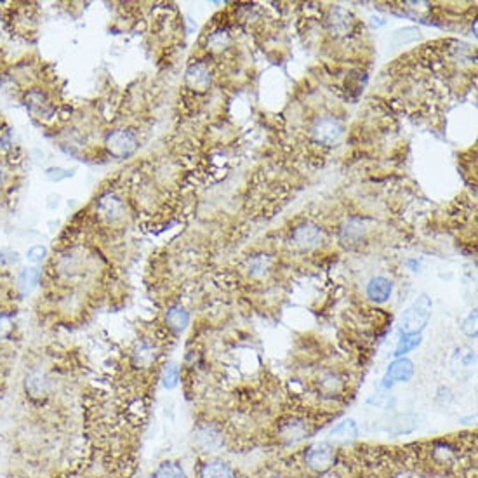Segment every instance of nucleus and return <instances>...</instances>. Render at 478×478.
Wrapping results in <instances>:
<instances>
[{
    "instance_id": "nucleus-1",
    "label": "nucleus",
    "mask_w": 478,
    "mask_h": 478,
    "mask_svg": "<svg viewBox=\"0 0 478 478\" xmlns=\"http://www.w3.org/2000/svg\"><path fill=\"white\" fill-rule=\"evenodd\" d=\"M431 315V301L428 296H421L407 308L402 317V330L403 334H421V330L426 327Z\"/></svg>"
},
{
    "instance_id": "nucleus-2",
    "label": "nucleus",
    "mask_w": 478,
    "mask_h": 478,
    "mask_svg": "<svg viewBox=\"0 0 478 478\" xmlns=\"http://www.w3.org/2000/svg\"><path fill=\"white\" fill-rule=\"evenodd\" d=\"M23 386L26 396L30 400H33V402L47 400L49 396H51L52 388H54L51 376L45 371H42V369H33V371L28 372V374L24 376Z\"/></svg>"
},
{
    "instance_id": "nucleus-3",
    "label": "nucleus",
    "mask_w": 478,
    "mask_h": 478,
    "mask_svg": "<svg viewBox=\"0 0 478 478\" xmlns=\"http://www.w3.org/2000/svg\"><path fill=\"white\" fill-rule=\"evenodd\" d=\"M107 150L117 159H129L131 155H134L136 150H138L139 143L136 138L134 132L125 131V129H118V131L110 132L107 136Z\"/></svg>"
},
{
    "instance_id": "nucleus-4",
    "label": "nucleus",
    "mask_w": 478,
    "mask_h": 478,
    "mask_svg": "<svg viewBox=\"0 0 478 478\" xmlns=\"http://www.w3.org/2000/svg\"><path fill=\"white\" fill-rule=\"evenodd\" d=\"M334 463H336V452H334L332 445L325 444V442H320V444L314 445L307 452L308 468L317 473H323L327 470H330L334 466Z\"/></svg>"
},
{
    "instance_id": "nucleus-5",
    "label": "nucleus",
    "mask_w": 478,
    "mask_h": 478,
    "mask_svg": "<svg viewBox=\"0 0 478 478\" xmlns=\"http://www.w3.org/2000/svg\"><path fill=\"white\" fill-rule=\"evenodd\" d=\"M291 242H293L298 249H301V251H311V249L318 247L323 242V231L317 224H301V226H298L296 230L293 231Z\"/></svg>"
},
{
    "instance_id": "nucleus-6",
    "label": "nucleus",
    "mask_w": 478,
    "mask_h": 478,
    "mask_svg": "<svg viewBox=\"0 0 478 478\" xmlns=\"http://www.w3.org/2000/svg\"><path fill=\"white\" fill-rule=\"evenodd\" d=\"M157 358H159V348H157V344L153 341L148 339L138 341L131 353V362L136 369L153 367Z\"/></svg>"
},
{
    "instance_id": "nucleus-7",
    "label": "nucleus",
    "mask_w": 478,
    "mask_h": 478,
    "mask_svg": "<svg viewBox=\"0 0 478 478\" xmlns=\"http://www.w3.org/2000/svg\"><path fill=\"white\" fill-rule=\"evenodd\" d=\"M314 138L322 145H336L343 138V125L336 118H322L315 124Z\"/></svg>"
},
{
    "instance_id": "nucleus-8",
    "label": "nucleus",
    "mask_w": 478,
    "mask_h": 478,
    "mask_svg": "<svg viewBox=\"0 0 478 478\" xmlns=\"http://www.w3.org/2000/svg\"><path fill=\"white\" fill-rule=\"evenodd\" d=\"M210 70L206 63H193L188 66L185 73V82L190 89L196 91V93H203L209 89L210 86Z\"/></svg>"
},
{
    "instance_id": "nucleus-9",
    "label": "nucleus",
    "mask_w": 478,
    "mask_h": 478,
    "mask_svg": "<svg viewBox=\"0 0 478 478\" xmlns=\"http://www.w3.org/2000/svg\"><path fill=\"white\" fill-rule=\"evenodd\" d=\"M414 376V364L409 358H399L390 365L388 372H386L385 379H383V386L385 388H392L395 383H406Z\"/></svg>"
},
{
    "instance_id": "nucleus-10",
    "label": "nucleus",
    "mask_w": 478,
    "mask_h": 478,
    "mask_svg": "<svg viewBox=\"0 0 478 478\" xmlns=\"http://www.w3.org/2000/svg\"><path fill=\"white\" fill-rule=\"evenodd\" d=\"M193 442L202 452H214L223 445V437L214 426H200L195 430Z\"/></svg>"
},
{
    "instance_id": "nucleus-11",
    "label": "nucleus",
    "mask_w": 478,
    "mask_h": 478,
    "mask_svg": "<svg viewBox=\"0 0 478 478\" xmlns=\"http://www.w3.org/2000/svg\"><path fill=\"white\" fill-rule=\"evenodd\" d=\"M98 213L107 221L115 223V221L124 217V203H122V200L118 196L108 193V195L101 196L100 202H98Z\"/></svg>"
},
{
    "instance_id": "nucleus-12",
    "label": "nucleus",
    "mask_w": 478,
    "mask_h": 478,
    "mask_svg": "<svg viewBox=\"0 0 478 478\" xmlns=\"http://www.w3.org/2000/svg\"><path fill=\"white\" fill-rule=\"evenodd\" d=\"M393 286L385 277H374L367 284V298L374 303H386L392 296Z\"/></svg>"
},
{
    "instance_id": "nucleus-13",
    "label": "nucleus",
    "mask_w": 478,
    "mask_h": 478,
    "mask_svg": "<svg viewBox=\"0 0 478 478\" xmlns=\"http://www.w3.org/2000/svg\"><path fill=\"white\" fill-rule=\"evenodd\" d=\"M353 26V17L348 10L341 9V7H336V9L330 13L329 17V28L334 35L341 37V35H346L348 31L351 30Z\"/></svg>"
},
{
    "instance_id": "nucleus-14",
    "label": "nucleus",
    "mask_w": 478,
    "mask_h": 478,
    "mask_svg": "<svg viewBox=\"0 0 478 478\" xmlns=\"http://www.w3.org/2000/svg\"><path fill=\"white\" fill-rule=\"evenodd\" d=\"M165 323L171 330H174L176 334L183 332V330L188 327L190 323V314L181 307V304H174L167 310L165 314Z\"/></svg>"
},
{
    "instance_id": "nucleus-15",
    "label": "nucleus",
    "mask_w": 478,
    "mask_h": 478,
    "mask_svg": "<svg viewBox=\"0 0 478 478\" xmlns=\"http://www.w3.org/2000/svg\"><path fill=\"white\" fill-rule=\"evenodd\" d=\"M365 235V224L364 221L358 219V217H353V219H348L346 223L343 224L341 228V240L344 244H357L364 238Z\"/></svg>"
},
{
    "instance_id": "nucleus-16",
    "label": "nucleus",
    "mask_w": 478,
    "mask_h": 478,
    "mask_svg": "<svg viewBox=\"0 0 478 478\" xmlns=\"http://www.w3.org/2000/svg\"><path fill=\"white\" fill-rule=\"evenodd\" d=\"M38 284H40V270L35 268V266L24 268L20 273V277H17V289H20V293L23 296H28V294L33 293L38 287Z\"/></svg>"
},
{
    "instance_id": "nucleus-17",
    "label": "nucleus",
    "mask_w": 478,
    "mask_h": 478,
    "mask_svg": "<svg viewBox=\"0 0 478 478\" xmlns=\"http://www.w3.org/2000/svg\"><path fill=\"white\" fill-rule=\"evenodd\" d=\"M200 478H237V473L228 463L209 461L200 470Z\"/></svg>"
},
{
    "instance_id": "nucleus-18",
    "label": "nucleus",
    "mask_w": 478,
    "mask_h": 478,
    "mask_svg": "<svg viewBox=\"0 0 478 478\" xmlns=\"http://www.w3.org/2000/svg\"><path fill=\"white\" fill-rule=\"evenodd\" d=\"M152 478H188V475L178 461H162L153 470Z\"/></svg>"
},
{
    "instance_id": "nucleus-19",
    "label": "nucleus",
    "mask_w": 478,
    "mask_h": 478,
    "mask_svg": "<svg viewBox=\"0 0 478 478\" xmlns=\"http://www.w3.org/2000/svg\"><path fill=\"white\" fill-rule=\"evenodd\" d=\"M330 435L337 440H353L358 435V426L353 419H346L337 424V426H334L330 430Z\"/></svg>"
},
{
    "instance_id": "nucleus-20",
    "label": "nucleus",
    "mask_w": 478,
    "mask_h": 478,
    "mask_svg": "<svg viewBox=\"0 0 478 478\" xmlns=\"http://www.w3.org/2000/svg\"><path fill=\"white\" fill-rule=\"evenodd\" d=\"M270 265H272V259H270V256H266V254L252 256V258L247 261L249 273H251L252 277H259V275H263V273H266V270L270 268Z\"/></svg>"
},
{
    "instance_id": "nucleus-21",
    "label": "nucleus",
    "mask_w": 478,
    "mask_h": 478,
    "mask_svg": "<svg viewBox=\"0 0 478 478\" xmlns=\"http://www.w3.org/2000/svg\"><path fill=\"white\" fill-rule=\"evenodd\" d=\"M421 344V334H403L395 350V357H403Z\"/></svg>"
},
{
    "instance_id": "nucleus-22",
    "label": "nucleus",
    "mask_w": 478,
    "mask_h": 478,
    "mask_svg": "<svg viewBox=\"0 0 478 478\" xmlns=\"http://www.w3.org/2000/svg\"><path fill=\"white\" fill-rule=\"evenodd\" d=\"M179 383V369L174 362L165 364L164 371H162V385L165 390H174Z\"/></svg>"
},
{
    "instance_id": "nucleus-23",
    "label": "nucleus",
    "mask_w": 478,
    "mask_h": 478,
    "mask_svg": "<svg viewBox=\"0 0 478 478\" xmlns=\"http://www.w3.org/2000/svg\"><path fill=\"white\" fill-rule=\"evenodd\" d=\"M230 33L224 30H217L214 31V33H210L209 37V42H207V45H209L210 51L214 52H219L223 51V49H226L228 45H230Z\"/></svg>"
},
{
    "instance_id": "nucleus-24",
    "label": "nucleus",
    "mask_w": 478,
    "mask_h": 478,
    "mask_svg": "<svg viewBox=\"0 0 478 478\" xmlns=\"http://www.w3.org/2000/svg\"><path fill=\"white\" fill-rule=\"evenodd\" d=\"M14 317L7 311H0V341H6L13 336L14 332Z\"/></svg>"
},
{
    "instance_id": "nucleus-25",
    "label": "nucleus",
    "mask_w": 478,
    "mask_h": 478,
    "mask_svg": "<svg viewBox=\"0 0 478 478\" xmlns=\"http://www.w3.org/2000/svg\"><path fill=\"white\" fill-rule=\"evenodd\" d=\"M28 107H30L31 111H40L42 115L47 111L49 105H47V100H45V96L42 93H30V96H28Z\"/></svg>"
},
{
    "instance_id": "nucleus-26",
    "label": "nucleus",
    "mask_w": 478,
    "mask_h": 478,
    "mask_svg": "<svg viewBox=\"0 0 478 478\" xmlns=\"http://www.w3.org/2000/svg\"><path fill=\"white\" fill-rule=\"evenodd\" d=\"M419 38V30L417 28H403V30H399L393 37V40L396 42L399 45L402 44H409V42H414Z\"/></svg>"
},
{
    "instance_id": "nucleus-27",
    "label": "nucleus",
    "mask_w": 478,
    "mask_h": 478,
    "mask_svg": "<svg viewBox=\"0 0 478 478\" xmlns=\"http://www.w3.org/2000/svg\"><path fill=\"white\" fill-rule=\"evenodd\" d=\"M45 256H47V249H45L44 245H33V247L28 249V252H26L28 261L35 263V265H38V263L44 261Z\"/></svg>"
},
{
    "instance_id": "nucleus-28",
    "label": "nucleus",
    "mask_w": 478,
    "mask_h": 478,
    "mask_svg": "<svg viewBox=\"0 0 478 478\" xmlns=\"http://www.w3.org/2000/svg\"><path fill=\"white\" fill-rule=\"evenodd\" d=\"M45 176H47V179H51V181H61V179L68 178V176H72V172L65 171V169L61 167H51L47 169V172H45Z\"/></svg>"
},
{
    "instance_id": "nucleus-29",
    "label": "nucleus",
    "mask_w": 478,
    "mask_h": 478,
    "mask_svg": "<svg viewBox=\"0 0 478 478\" xmlns=\"http://www.w3.org/2000/svg\"><path fill=\"white\" fill-rule=\"evenodd\" d=\"M463 330H465V332L468 334L470 337L477 336V311H473V314L470 315L468 320L465 322V327H463Z\"/></svg>"
},
{
    "instance_id": "nucleus-30",
    "label": "nucleus",
    "mask_w": 478,
    "mask_h": 478,
    "mask_svg": "<svg viewBox=\"0 0 478 478\" xmlns=\"http://www.w3.org/2000/svg\"><path fill=\"white\" fill-rule=\"evenodd\" d=\"M3 183H6V169H3L2 165H0V188H2V186H3Z\"/></svg>"
},
{
    "instance_id": "nucleus-31",
    "label": "nucleus",
    "mask_w": 478,
    "mask_h": 478,
    "mask_svg": "<svg viewBox=\"0 0 478 478\" xmlns=\"http://www.w3.org/2000/svg\"><path fill=\"white\" fill-rule=\"evenodd\" d=\"M3 261V256L2 254H0V263H2Z\"/></svg>"
},
{
    "instance_id": "nucleus-32",
    "label": "nucleus",
    "mask_w": 478,
    "mask_h": 478,
    "mask_svg": "<svg viewBox=\"0 0 478 478\" xmlns=\"http://www.w3.org/2000/svg\"><path fill=\"white\" fill-rule=\"evenodd\" d=\"M82 478H93V477H82Z\"/></svg>"
}]
</instances>
